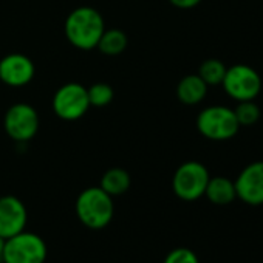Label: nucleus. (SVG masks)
<instances>
[{
	"label": "nucleus",
	"instance_id": "4468645a",
	"mask_svg": "<svg viewBox=\"0 0 263 263\" xmlns=\"http://www.w3.org/2000/svg\"><path fill=\"white\" fill-rule=\"evenodd\" d=\"M99 187L104 192H107L110 197L122 195L130 187V175L127 171L121 167H111L102 175Z\"/></svg>",
	"mask_w": 263,
	"mask_h": 263
},
{
	"label": "nucleus",
	"instance_id": "9d476101",
	"mask_svg": "<svg viewBox=\"0 0 263 263\" xmlns=\"http://www.w3.org/2000/svg\"><path fill=\"white\" fill-rule=\"evenodd\" d=\"M240 200L248 204H263V161L248 164L234 181Z\"/></svg>",
	"mask_w": 263,
	"mask_h": 263
},
{
	"label": "nucleus",
	"instance_id": "f8f14e48",
	"mask_svg": "<svg viewBox=\"0 0 263 263\" xmlns=\"http://www.w3.org/2000/svg\"><path fill=\"white\" fill-rule=\"evenodd\" d=\"M208 93V84L198 74L184 76L177 85V96L186 105L200 104Z\"/></svg>",
	"mask_w": 263,
	"mask_h": 263
},
{
	"label": "nucleus",
	"instance_id": "6ab92c4d",
	"mask_svg": "<svg viewBox=\"0 0 263 263\" xmlns=\"http://www.w3.org/2000/svg\"><path fill=\"white\" fill-rule=\"evenodd\" d=\"M164 263H200L194 251L187 248H177L167 254Z\"/></svg>",
	"mask_w": 263,
	"mask_h": 263
},
{
	"label": "nucleus",
	"instance_id": "f257e3e1",
	"mask_svg": "<svg viewBox=\"0 0 263 263\" xmlns=\"http://www.w3.org/2000/svg\"><path fill=\"white\" fill-rule=\"evenodd\" d=\"M105 30L102 14L91 7H79L73 10L64 25L67 41L79 50L96 48Z\"/></svg>",
	"mask_w": 263,
	"mask_h": 263
},
{
	"label": "nucleus",
	"instance_id": "f03ea898",
	"mask_svg": "<svg viewBox=\"0 0 263 263\" xmlns=\"http://www.w3.org/2000/svg\"><path fill=\"white\" fill-rule=\"evenodd\" d=\"M113 197L99 186L84 189L76 200V214L90 229H102L113 218Z\"/></svg>",
	"mask_w": 263,
	"mask_h": 263
},
{
	"label": "nucleus",
	"instance_id": "6e6552de",
	"mask_svg": "<svg viewBox=\"0 0 263 263\" xmlns=\"http://www.w3.org/2000/svg\"><path fill=\"white\" fill-rule=\"evenodd\" d=\"M221 85L231 98L237 101H252L261 90V79L254 68L238 64L226 68Z\"/></svg>",
	"mask_w": 263,
	"mask_h": 263
},
{
	"label": "nucleus",
	"instance_id": "412c9836",
	"mask_svg": "<svg viewBox=\"0 0 263 263\" xmlns=\"http://www.w3.org/2000/svg\"><path fill=\"white\" fill-rule=\"evenodd\" d=\"M4 248H5V238L0 237V263H2V255H4Z\"/></svg>",
	"mask_w": 263,
	"mask_h": 263
},
{
	"label": "nucleus",
	"instance_id": "ddd939ff",
	"mask_svg": "<svg viewBox=\"0 0 263 263\" xmlns=\"http://www.w3.org/2000/svg\"><path fill=\"white\" fill-rule=\"evenodd\" d=\"M204 195L214 204H218V206L229 204V203H232L237 198L235 184H234V181H231L226 177L209 178L206 191H204Z\"/></svg>",
	"mask_w": 263,
	"mask_h": 263
},
{
	"label": "nucleus",
	"instance_id": "0eeeda50",
	"mask_svg": "<svg viewBox=\"0 0 263 263\" xmlns=\"http://www.w3.org/2000/svg\"><path fill=\"white\" fill-rule=\"evenodd\" d=\"M90 108L87 88L78 82H68L58 88L53 96V110L64 121L81 119Z\"/></svg>",
	"mask_w": 263,
	"mask_h": 263
},
{
	"label": "nucleus",
	"instance_id": "dca6fc26",
	"mask_svg": "<svg viewBox=\"0 0 263 263\" xmlns=\"http://www.w3.org/2000/svg\"><path fill=\"white\" fill-rule=\"evenodd\" d=\"M226 74V67L218 59H208L200 65L198 76L208 84V85H217L223 82V78Z\"/></svg>",
	"mask_w": 263,
	"mask_h": 263
},
{
	"label": "nucleus",
	"instance_id": "aec40b11",
	"mask_svg": "<svg viewBox=\"0 0 263 263\" xmlns=\"http://www.w3.org/2000/svg\"><path fill=\"white\" fill-rule=\"evenodd\" d=\"M169 2L180 10H191L194 7H197L201 0H169Z\"/></svg>",
	"mask_w": 263,
	"mask_h": 263
},
{
	"label": "nucleus",
	"instance_id": "f3484780",
	"mask_svg": "<svg viewBox=\"0 0 263 263\" xmlns=\"http://www.w3.org/2000/svg\"><path fill=\"white\" fill-rule=\"evenodd\" d=\"M90 107H105L113 101V88L105 82H96L87 88Z\"/></svg>",
	"mask_w": 263,
	"mask_h": 263
},
{
	"label": "nucleus",
	"instance_id": "20e7f679",
	"mask_svg": "<svg viewBox=\"0 0 263 263\" xmlns=\"http://www.w3.org/2000/svg\"><path fill=\"white\" fill-rule=\"evenodd\" d=\"M47 245L42 237L22 231L5 240L2 263H44Z\"/></svg>",
	"mask_w": 263,
	"mask_h": 263
},
{
	"label": "nucleus",
	"instance_id": "a211bd4d",
	"mask_svg": "<svg viewBox=\"0 0 263 263\" xmlns=\"http://www.w3.org/2000/svg\"><path fill=\"white\" fill-rule=\"evenodd\" d=\"M234 113H235V118H237L240 127L241 125L249 127V125L255 124L260 118V108L252 101H240V104L237 105Z\"/></svg>",
	"mask_w": 263,
	"mask_h": 263
},
{
	"label": "nucleus",
	"instance_id": "7ed1b4c3",
	"mask_svg": "<svg viewBox=\"0 0 263 263\" xmlns=\"http://www.w3.org/2000/svg\"><path fill=\"white\" fill-rule=\"evenodd\" d=\"M200 134L212 141H226L237 135L240 124L234 110L223 105H212L200 111L197 118Z\"/></svg>",
	"mask_w": 263,
	"mask_h": 263
},
{
	"label": "nucleus",
	"instance_id": "423d86ee",
	"mask_svg": "<svg viewBox=\"0 0 263 263\" xmlns=\"http://www.w3.org/2000/svg\"><path fill=\"white\" fill-rule=\"evenodd\" d=\"M5 132L16 143H27L33 140L39 130V115L30 104L19 102L11 105L4 119Z\"/></svg>",
	"mask_w": 263,
	"mask_h": 263
},
{
	"label": "nucleus",
	"instance_id": "2eb2a0df",
	"mask_svg": "<svg viewBox=\"0 0 263 263\" xmlns=\"http://www.w3.org/2000/svg\"><path fill=\"white\" fill-rule=\"evenodd\" d=\"M127 44H128V39L122 30L110 28V30H104L96 48L105 56H118L125 51Z\"/></svg>",
	"mask_w": 263,
	"mask_h": 263
},
{
	"label": "nucleus",
	"instance_id": "9b49d317",
	"mask_svg": "<svg viewBox=\"0 0 263 263\" xmlns=\"http://www.w3.org/2000/svg\"><path fill=\"white\" fill-rule=\"evenodd\" d=\"M28 212L25 204L14 195L0 198V237L5 240L25 231Z\"/></svg>",
	"mask_w": 263,
	"mask_h": 263
},
{
	"label": "nucleus",
	"instance_id": "1a4fd4ad",
	"mask_svg": "<svg viewBox=\"0 0 263 263\" xmlns=\"http://www.w3.org/2000/svg\"><path fill=\"white\" fill-rule=\"evenodd\" d=\"M33 61L22 53H11L0 59V81L10 87H24L34 78Z\"/></svg>",
	"mask_w": 263,
	"mask_h": 263
},
{
	"label": "nucleus",
	"instance_id": "39448f33",
	"mask_svg": "<svg viewBox=\"0 0 263 263\" xmlns=\"http://www.w3.org/2000/svg\"><path fill=\"white\" fill-rule=\"evenodd\" d=\"M209 178V172L201 163L187 161L175 171L172 189L178 198L184 201H194L204 195Z\"/></svg>",
	"mask_w": 263,
	"mask_h": 263
}]
</instances>
